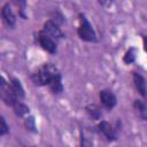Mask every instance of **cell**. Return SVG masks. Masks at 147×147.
<instances>
[{"mask_svg": "<svg viewBox=\"0 0 147 147\" xmlns=\"http://www.w3.org/2000/svg\"><path fill=\"white\" fill-rule=\"evenodd\" d=\"M61 72L53 63H42L31 74V82L34 86H49L51 83L60 76Z\"/></svg>", "mask_w": 147, "mask_h": 147, "instance_id": "obj_1", "label": "cell"}, {"mask_svg": "<svg viewBox=\"0 0 147 147\" xmlns=\"http://www.w3.org/2000/svg\"><path fill=\"white\" fill-rule=\"evenodd\" d=\"M77 34L79 39L86 42H96L98 36L95 30L93 29L91 22L86 17L84 13L78 14V28H77Z\"/></svg>", "mask_w": 147, "mask_h": 147, "instance_id": "obj_2", "label": "cell"}, {"mask_svg": "<svg viewBox=\"0 0 147 147\" xmlns=\"http://www.w3.org/2000/svg\"><path fill=\"white\" fill-rule=\"evenodd\" d=\"M36 40H37L38 45L44 51H46L47 53H49L52 55L57 53V44H59V41H56L54 38H52L49 34H47L42 30H39L36 33Z\"/></svg>", "mask_w": 147, "mask_h": 147, "instance_id": "obj_3", "label": "cell"}, {"mask_svg": "<svg viewBox=\"0 0 147 147\" xmlns=\"http://www.w3.org/2000/svg\"><path fill=\"white\" fill-rule=\"evenodd\" d=\"M0 94H1V100L3 101V103L8 107H14L20 100V98L15 94V92L13 91V88L9 85V82H7L5 79V77H1V83H0Z\"/></svg>", "mask_w": 147, "mask_h": 147, "instance_id": "obj_4", "label": "cell"}, {"mask_svg": "<svg viewBox=\"0 0 147 147\" xmlns=\"http://www.w3.org/2000/svg\"><path fill=\"white\" fill-rule=\"evenodd\" d=\"M96 129L98 131L106 138L107 141L109 142H113V141H116L118 136H117V130L114 127L113 124H110L108 121H105V119H101L96 124Z\"/></svg>", "mask_w": 147, "mask_h": 147, "instance_id": "obj_5", "label": "cell"}, {"mask_svg": "<svg viewBox=\"0 0 147 147\" xmlns=\"http://www.w3.org/2000/svg\"><path fill=\"white\" fill-rule=\"evenodd\" d=\"M99 100L100 103L106 108L107 110H111L117 105V98L116 95L108 88H103L99 92Z\"/></svg>", "mask_w": 147, "mask_h": 147, "instance_id": "obj_6", "label": "cell"}, {"mask_svg": "<svg viewBox=\"0 0 147 147\" xmlns=\"http://www.w3.org/2000/svg\"><path fill=\"white\" fill-rule=\"evenodd\" d=\"M41 30L44 32H46L47 34H49L52 38H54L56 41H59L60 39H63L64 38V32L62 31V29L60 28V25H57L56 23H54L49 18L44 22Z\"/></svg>", "mask_w": 147, "mask_h": 147, "instance_id": "obj_7", "label": "cell"}, {"mask_svg": "<svg viewBox=\"0 0 147 147\" xmlns=\"http://www.w3.org/2000/svg\"><path fill=\"white\" fill-rule=\"evenodd\" d=\"M1 18L2 22L8 28H14L16 24V15L14 14V10L9 2H5L1 7Z\"/></svg>", "mask_w": 147, "mask_h": 147, "instance_id": "obj_8", "label": "cell"}, {"mask_svg": "<svg viewBox=\"0 0 147 147\" xmlns=\"http://www.w3.org/2000/svg\"><path fill=\"white\" fill-rule=\"evenodd\" d=\"M132 79L137 92L145 99H147V79L139 72H132Z\"/></svg>", "mask_w": 147, "mask_h": 147, "instance_id": "obj_9", "label": "cell"}, {"mask_svg": "<svg viewBox=\"0 0 147 147\" xmlns=\"http://www.w3.org/2000/svg\"><path fill=\"white\" fill-rule=\"evenodd\" d=\"M132 107H133L136 114L138 115V117L141 121L147 122V102L142 99H137L133 101Z\"/></svg>", "mask_w": 147, "mask_h": 147, "instance_id": "obj_10", "label": "cell"}, {"mask_svg": "<svg viewBox=\"0 0 147 147\" xmlns=\"http://www.w3.org/2000/svg\"><path fill=\"white\" fill-rule=\"evenodd\" d=\"M85 111L88 115V117L93 121H101L102 117V110L101 108L95 103H90L85 107Z\"/></svg>", "mask_w": 147, "mask_h": 147, "instance_id": "obj_11", "label": "cell"}, {"mask_svg": "<svg viewBox=\"0 0 147 147\" xmlns=\"http://www.w3.org/2000/svg\"><path fill=\"white\" fill-rule=\"evenodd\" d=\"M9 85H10V87L13 88V91L15 92V94L20 98V100L24 99L25 92H24V87H23V85H22V83H21L20 79H17V78H15V77L10 78V79H9Z\"/></svg>", "mask_w": 147, "mask_h": 147, "instance_id": "obj_12", "label": "cell"}, {"mask_svg": "<svg viewBox=\"0 0 147 147\" xmlns=\"http://www.w3.org/2000/svg\"><path fill=\"white\" fill-rule=\"evenodd\" d=\"M13 110H14V114L17 116V117H26L29 116L30 114V108L26 103H24L23 101H18L14 107H13Z\"/></svg>", "mask_w": 147, "mask_h": 147, "instance_id": "obj_13", "label": "cell"}, {"mask_svg": "<svg viewBox=\"0 0 147 147\" xmlns=\"http://www.w3.org/2000/svg\"><path fill=\"white\" fill-rule=\"evenodd\" d=\"M137 59V49L134 47H130L123 55V62L125 64H132Z\"/></svg>", "mask_w": 147, "mask_h": 147, "instance_id": "obj_14", "label": "cell"}, {"mask_svg": "<svg viewBox=\"0 0 147 147\" xmlns=\"http://www.w3.org/2000/svg\"><path fill=\"white\" fill-rule=\"evenodd\" d=\"M49 20L53 21L54 23H56V24L60 25V26L65 22V18H64L63 14H62L61 11H59V10H53V11L49 14Z\"/></svg>", "mask_w": 147, "mask_h": 147, "instance_id": "obj_15", "label": "cell"}, {"mask_svg": "<svg viewBox=\"0 0 147 147\" xmlns=\"http://www.w3.org/2000/svg\"><path fill=\"white\" fill-rule=\"evenodd\" d=\"M24 126L28 131L30 132H37V125H36V119L32 115H29L24 118Z\"/></svg>", "mask_w": 147, "mask_h": 147, "instance_id": "obj_16", "label": "cell"}, {"mask_svg": "<svg viewBox=\"0 0 147 147\" xmlns=\"http://www.w3.org/2000/svg\"><path fill=\"white\" fill-rule=\"evenodd\" d=\"M13 3L18 7V15H20L22 18L26 20V15H25V13H24L25 9H26V2H25V1H13Z\"/></svg>", "mask_w": 147, "mask_h": 147, "instance_id": "obj_17", "label": "cell"}, {"mask_svg": "<svg viewBox=\"0 0 147 147\" xmlns=\"http://www.w3.org/2000/svg\"><path fill=\"white\" fill-rule=\"evenodd\" d=\"M8 133H9V125L7 124L5 117L1 116V118H0V136L3 137Z\"/></svg>", "mask_w": 147, "mask_h": 147, "instance_id": "obj_18", "label": "cell"}, {"mask_svg": "<svg viewBox=\"0 0 147 147\" xmlns=\"http://www.w3.org/2000/svg\"><path fill=\"white\" fill-rule=\"evenodd\" d=\"M80 147H94L92 141L86 138V136L82 132L80 133Z\"/></svg>", "mask_w": 147, "mask_h": 147, "instance_id": "obj_19", "label": "cell"}, {"mask_svg": "<svg viewBox=\"0 0 147 147\" xmlns=\"http://www.w3.org/2000/svg\"><path fill=\"white\" fill-rule=\"evenodd\" d=\"M142 46H144V51L147 53V36H142Z\"/></svg>", "mask_w": 147, "mask_h": 147, "instance_id": "obj_20", "label": "cell"}]
</instances>
